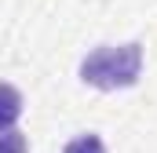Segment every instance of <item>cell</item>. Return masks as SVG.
<instances>
[{
  "label": "cell",
  "instance_id": "cell-1",
  "mask_svg": "<svg viewBox=\"0 0 157 153\" xmlns=\"http://www.w3.org/2000/svg\"><path fill=\"white\" fill-rule=\"evenodd\" d=\"M143 69V44H121V47H99L80 62V76L102 91L132 88Z\"/></svg>",
  "mask_w": 157,
  "mask_h": 153
},
{
  "label": "cell",
  "instance_id": "cell-3",
  "mask_svg": "<svg viewBox=\"0 0 157 153\" xmlns=\"http://www.w3.org/2000/svg\"><path fill=\"white\" fill-rule=\"evenodd\" d=\"M66 153H106L99 135H77L73 142H66Z\"/></svg>",
  "mask_w": 157,
  "mask_h": 153
},
{
  "label": "cell",
  "instance_id": "cell-2",
  "mask_svg": "<svg viewBox=\"0 0 157 153\" xmlns=\"http://www.w3.org/2000/svg\"><path fill=\"white\" fill-rule=\"evenodd\" d=\"M18 117H22V95L11 84H0V131H11Z\"/></svg>",
  "mask_w": 157,
  "mask_h": 153
},
{
  "label": "cell",
  "instance_id": "cell-4",
  "mask_svg": "<svg viewBox=\"0 0 157 153\" xmlns=\"http://www.w3.org/2000/svg\"><path fill=\"white\" fill-rule=\"evenodd\" d=\"M0 153H26V135H18V131H0Z\"/></svg>",
  "mask_w": 157,
  "mask_h": 153
}]
</instances>
